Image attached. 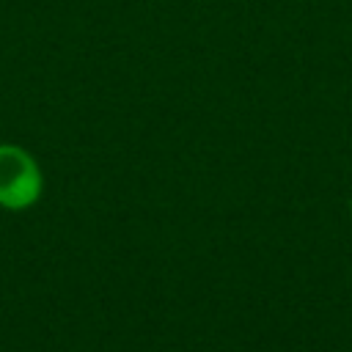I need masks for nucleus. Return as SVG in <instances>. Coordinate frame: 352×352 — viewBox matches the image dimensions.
Listing matches in <instances>:
<instances>
[{
  "label": "nucleus",
  "instance_id": "nucleus-1",
  "mask_svg": "<svg viewBox=\"0 0 352 352\" xmlns=\"http://www.w3.org/2000/svg\"><path fill=\"white\" fill-rule=\"evenodd\" d=\"M41 195V170L36 160L11 143H0V206L28 209Z\"/></svg>",
  "mask_w": 352,
  "mask_h": 352
}]
</instances>
